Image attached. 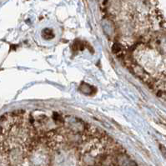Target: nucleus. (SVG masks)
Instances as JSON below:
<instances>
[{"instance_id":"nucleus-1","label":"nucleus","mask_w":166,"mask_h":166,"mask_svg":"<svg viewBox=\"0 0 166 166\" xmlns=\"http://www.w3.org/2000/svg\"><path fill=\"white\" fill-rule=\"evenodd\" d=\"M42 34H43V37L44 39H53L54 38V33L53 31L51 30V29H44L42 33Z\"/></svg>"},{"instance_id":"nucleus-2","label":"nucleus","mask_w":166,"mask_h":166,"mask_svg":"<svg viewBox=\"0 0 166 166\" xmlns=\"http://www.w3.org/2000/svg\"><path fill=\"white\" fill-rule=\"evenodd\" d=\"M160 149H161V152L164 154V155L165 156L166 158V149L163 146V145H160Z\"/></svg>"}]
</instances>
